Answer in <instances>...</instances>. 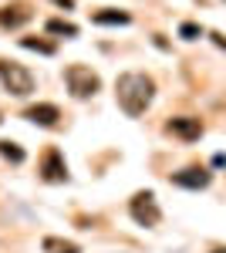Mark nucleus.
Here are the masks:
<instances>
[{
  "instance_id": "nucleus-4",
  "label": "nucleus",
  "mask_w": 226,
  "mask_h": 253,
  "mask_svg": "<svg viewBox=\"0 0 226 253\" xmlns=\"http://www.w3.org/2000/svg\"><path fill=\"white\" fill-rule=\"evenodd\" d=\"M129 213L138 226H159V219H162V210H159V203H155V193L149 189H142V193H135L129 199Z\"/></svg>"
},
{
  "instance_id": "nucleus-16",
  "label": "nucleus",
  "mask_w": 226,
  "mask_h": 253,
  "mask_svg": "<svg viewBox=\"0 0 226 253\" xmlns=\"http://www.w3.org/2000/svg\"><path fill=\"white\" fill-rule=\"evenodd\" d=\"M209 38H213V44H216V47H223V51H226V38H223V34H220V31H213Z\"/></svg>"
},
{
  "instance_id": "nucleus-11",
  "label": "nucleus",
  "mask_w": 226,
  "mask_h": 253,
  "mask_svg": "<svg viewBox=\"0 0 226 253\" xmlns=\"http://www.w3.org/2000/svg\"><path fill=\"white\" fill-rule=\"evenodd\" d=\"M44 253H81V247L78 243H71V240H61V236H44Z\"/></svg>"
},
{
  "instance_id": "nucleus-13",
  "label": "nucleus",
  "mask_w": 226,
  "mask_h": 253,
  "mask_svg": "<svg viewBox=\"0 0 226 253\" xmlns=\"http://www.w3.org/2000/svg\"><path fill=\"white\" fill-rule=\"evenodd\" d=\"M0 156L7 159V162H14V166H20V162H24V149H20L17 142L3 138V142H0Z\"/></svg>"
},
{
  "instance_id": "nucleus-9",
  "label": "nucleus",
  "mask_w": 226,
  "mask_h": 253,
  "mask_svg": "<svg viewBox=\"0 0 226 253\" xmlns=\"http://www.w3.org/2000/svg\"><path fill=\"white\" fill-rule=\"evenodd\" d=\"M31 17H34V14H31V7H27L24 0L0 7V27H7V31H17L20 24H27Z\"/></svg>"
},
{
  "instance_id": "nucleus-12",
  "label": "nucleus",
  "mask_w": 226,
  "mask_h": 253,
  "mask_svg": "<svg viewBox=\"0 0 226 253\" xmlns=\"http://www.w3.org/2000/svg\"><path fill=\"white\" fill-rule=\"evenodd\" d=\"M44 27H47V34H61V38H78V27L71 24V20L54 17V20H47Z\"/></svg>"
},
{
  "instance_id": "nucleus-1",
  "label": "nucleus",
  "mask_w": 226,
  "mask_h": 253,
  "mask_svg": "<svg viewBox=\"0 0 226 253\" xmlns=\"http://www.w3.org/2000/svg\"><path fill=\"white\" fill-rule=\"evenodd\" d=\"M115 98H118V108L129 118H138L145 115V108L155 98V81L145 71H125L115 81Z\"/></svg>"
},
{
  "instance_id": "nucleus-7",
  "label": "nucleus",
  "mask_w": 226,
  "mask_h": 253,
  "mask_svg": "<svg viewBox=\"0 0 226 253\" xmlns=\"http://www.w3.org/2000/svg\"><path fill=\"white\" fill-rule=\"evenodd\" d=\"M169 182L182 186V189H206L209 182H213V172H209L206 166H186V169L172 172V175H169Z\"/></svg>"
},
{
  "instance_id": "nucleus-10",
  "label": "nucleus",
  "mask_w": 226,
  "mask_h": 253,
  "mask_svg": "<svg viewBox=\"0 0 226 253\" xmlns=\"http://www.w3.org/2000/svg\"><path fill=\"white\" fill-rule=\"evenodd\" d=\"M94 24H129L132 14L129 10H115V7H101V10H94L91 14Z\"/></svg>"
},
{
  "instance_id": "nucleus-5",
  "label": "nucleus",
  "mask_w": 226,
  "mask_h": 253,
  "mask_svg": "<svg viewBox=\"0 0 226 253\" xmlns=\"http://www.w3.org/2000/svg\"><path fill=\"white\" fill-rule=\"evenodd\" d=\"M38 175L44 179V182H51V186H57V182H68V162H64V156L57 152L54 145H51V149L41 156Z\"/></svg>"
},
{
  "instance_id": "nucleus-2",
  "label": "nucleus",
  "mask_w": 226,
  "mask_h": 253,
  "mask_svg": "<svg viewBox=\"0 0 226 253\" xmlns=\"http://www.w3.org/2000/svg\"><path fill=\"white\" fill-rule=\"evenodd\" d=\"M64 84H68L71 98H78V101L94 98L101 91V78H98V71H91L88 64H68L64 68Z\"/></svg>"
},
{
  "instance_id": "nucleus-8",
  "label": "nucleus",
  "mask_w": 226,
  "mask_h": 253,
  "mask_svg": "<svg viewBox=\"0 0 226 253\" xmlns=\"http://www.w3.org/2000/svg\"><path fill=\"white\" fill-rule=\"evenodd\" d=\"M24 118L34 122V125H41V128H57V125H61V108L51 105V101H41V105H31V108L24 112Z\"/></svg>"
},
{
  "instance_id": "nucleus-15",
  "label": "nucleus",
  "mask_w": 226,
  "mask_h": 253,
  "mask_svg": "<svg viewBox=\"0 0 226 253\" xmlns=\"http://www.w3.org/2000/svg\"><path fill=\"white\" fill-rule=\"evenodd\" d=\"M179 34H182L186 41H196V38H203V27H199V24H182Z\"/></svg>"
},
{
  "instance_id": "nucleus-18",
  "label": "nucleus",
  "mask_w": 226,
  "mask_h": 253,
  "mask_svg": "<svg viewBox=\"0 0 226 253\" xmlns=\"http://www.w3.org/2000/svg\"><path fill=\"white\" fill-rule=\"evenodd\" d=\"M209 253H226V247H213V250H209Z\"/></svg>"
},
{
  "instance_id": "nucleus-19",
  "label": "nucleus",
  "mask_w": 226,
  "mask_h": 253,
  "mask_svg": "<svg viewBox=\"0 0 226 253\" xmlns=\"http://www.w3.org/2000/svg\"><path fill=\"white\" fill-rule=\"evenodd\" d=\"M0 122H3V118H0Z\"/></svg>"
},
{
  "instance_id": "nucleus-17",
  "label": "nucleus",
  "mask_w": 226,
  "mask_h": 253,
  "mask_svg": "<svg viewBox=\"0 0 226 253\" xmlns=\"http://www.w3.org/2000/svg\"><path fill=\"white\" fill-rule=\"evenodd\" d=\"M57 7H64V10H71V7H75V0H54Z\"/></svg>"
},
{
  "instance_id": "nucleus-6",
  "label": "nucleus",
  "mask_w": 226,
  "mask_h": 253,
  "mask_svg": "<svg viewBox=\"0 0 226 253\" xmlns=\"http://www.w3.org/2000/svg\"><path fill=\"white\" fill-rule=\"evenodd\" d=\"M166 132L176 135V138H182V142H196V138H203L206 125H203L196 115H176V118L166 122Z\"/></svg>"
},
{
  "instance_id": "nucleus-14",
  "label": "nucleus",
  "mask_w": 226,
  "mask_h": 253,
  "mask_svg": "<svg viewBox=\"0 0 226 253\" xmlns=\"http://www.w3.org/2000/svg\"><path fill=\"white\" fill-rule=\"evenodd\" d=\"M20 47H27V51H38V54H54V51H57L51 41H41V38H20Z\"/></svg>"
},
{
  "instance_id": "nucleus-3",
  "label": "nucleus",
  "mask_w": 226,
  "mask_h": 253,
  "mask_svg": "<svg viewBox=\"0 0 226 253\" xmlns=\"http://www.w3.org/2000/svg\"><path fill=\"white\" fill-rule=\"evenodd\" d=\"M0 84L10 91L14 98H27L34 95V75L20 64V61H7L0 58Z\"/></svg>"
}]
</instances>
